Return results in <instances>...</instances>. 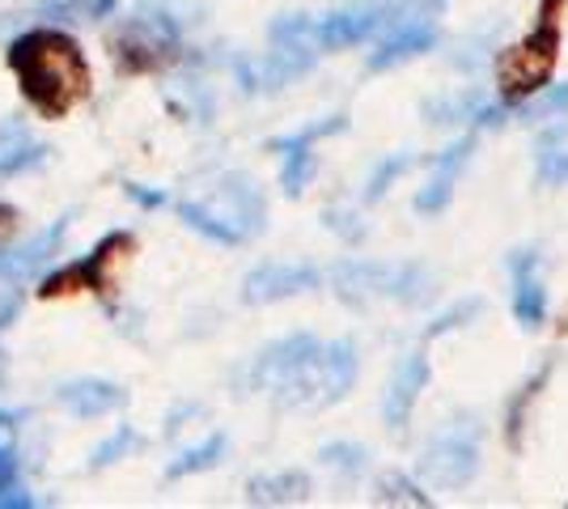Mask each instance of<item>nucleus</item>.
Masks as SVG:
<instances>
[{
    "label": "nucleus",
    "instance_id": "1",
    "mask_svg": "<svg viewBox=\"0 0 568 509\" xmlns=\"http://www.w3.org/2000/svg\"><path fill=\"white\" fill-rule=\"evenodd\" d=\"M4 60H9V73L18 77L22 98L43 120H64L94 90L85 51L60 26H34L18 34Z\"/></svg>",
    "mask_w": 568,
    "mask_h": 509
},
{
    "label": "nucleus",
    "instance_id": "2",
    "mask_svg": "<svg viewBox=\"0 0 568 509\" xmlns=\"http://www.w3.org/2000/svg\"><path fill=\"white\" fill-rule=\"evenodd\" d=\"M565 9L568 0H539L535 26L521 34L514 48L500 51L497 60V90L500 102H521L526 94L544 90L556 77L560 39H565Z\"/></svg>",
    "mask_w": 568,
    "mask_h": 509
},
{
    "label": "nucleus",
    "instance_id": "3",
    "mask_svg": "<svg viewBox=\"0 0 568 509\" xmlns=\"http://www.w3.org/2000/svg\"><path fill=\"white\" fill-rule=\"evenodd\" d=\"M361 378V348L353 336L323 339V348L310 357L284 387L272 390V404L284 413H323L344 404Z\"/></svg>",
    "mask_w": 568,
    "mask_h": 509
},
{
    "label": "nucleus",
    "instance_id": "4",
    "mask_svg": "<svg viewBox=\"0 0 568 509\" xmlns=\"http://www.w3.org/2000/svg\"><path fill=\"white\" fill-rule=\"evenodd\" d=\"M119 77H153L166 73L183 60V26L170 9L141 4L128 22H119L106 39Z\"/></svg>",
    "mask_w": 568,
    "mask_h": 509
},
{
    "label": "nucleus",
    "instance_id": "5",
    "mask_svg": "<svg viewBox=\"0 0 568 509\" xmlns=\"http://www.w3.org/2000/svg\"><path fill=\"white\" fill-rule=\"evenodd\" d=\"M332 289L353 302H399V306H420L433 293V272L412 259H339L327 272Z\"/></svg>",
    "mask_w": 568,
    "mask_h": 509
},
{
    "label": "nucleus",
    "instance_id": "6",
    "mask_svg": "<svg viewBox=\"0 0 568 509\" xmlns=\"http://www.w3.org/2000/svg\"><path fill=\"white\" fill-rule=\"evenodd\" d=\"M479 462H484V425L471 413H463L425 441L416 476L433 488H467L479 476Z\"/></svg>",
    "mask_w": 568,
    "mask_h": 509
},
{
    "label": "nucleus",
    "instance_id": "7",
    "mask_svg": "<svg viewBox=\"0 0 568 509\" xmlns=\"http://www.w3.org/2000/svg\"><path fill=\"white\" fill-rule=\"evenodd\" d=\"M132 255H136V234L111 230L90 255H81L77 264H64V267H55V272H48V276L39 281L34 297H39V302H60V297H77V293H98V297H102V293L115 289L119 264H128Z\"/></svg>",
    "mask_w": 568,
    "mask_h": 509
},
{
    "label": "nucleus",
    "instance_id": "8",
    "mask_svg": "<svg viewBox=\"0 0 568 509\" xmlns=\"http://www.w3.org/2000/svg\"><path fill=\"white\" fill-rule=\"evenodd\" d=\"M318 348H323V339L314 336V332H288V336L272 339V344H263L251 362L234 369V390L237 395H272V390L284 387Z\"/></svg>",
    "mask_w": 568,
    "mask_h": 509
},
{
    "label": "nucleus",
    "instance_id": "9",
    "mask_svg": "<svg viewBox=\"0 0 568 509\" xmlns=\"http://www.w3.org/2000/svg\"><path fill=\"white\" fill-rule=\"evenodd\" d=\"M390 26V0H353V4H339L332 13H318L310 26V43L323 51H348L365 48L386 34Z\"/></svg>",
    "mask_w": 568,
    "mask_h": 509
},
{
    "label": "nucleus",
    "instance_id": "10",
    "mask_svg": "<svg viewBox=\"0 0 568 509\" xmlns=\"http://www.w3.org/2000/svg\"><path fill=\"white\" fill-rule=\"evenodd\" d=\"M318 64V51L302 48V43H272V51L263 55H242L234 60V77L242 85V94H276L284 85L302 81Z\"/></svg>",
    "mask_w": 568,
    "mask_h": 509
},
{
    "label": "nucleus",
    "instance_id": "11",
    "mask_svg": "<svg viewBox=\"0 0 568 509\" xmlns=\"http://www.w3.org/2000/svg\"><path fill=\"white\" fill-rule=\"evenodd\" d=\"M344 128H348L344 115H327L323 123H310V128H297V132H288V136L267 141L272 153H281V187L288 200H302L310 187V179H314V170H318L314 145L335 136V132H344Z\"/></svg>",
    "mask_w": 568,
    "mask_h": 509
},
{
    "label": "nucleus",
    "instance_id": "12",
    "mask_svg": "<svg viewBox=\"0 0 568 509\" xmlns=\"http://www.w3.org/2000/svg\"><path fill=\"white\" fill-rule=\"evenodd\" d=\"M327 285V272H318L314 264H260L246 272L242 281V302L246 306H272V302H288Z\"/></svg>",
    "mask_w": 568,
    "mask_h": 509
},
{
    "label": "nucleus",
    "instance_id": "13",
    "mask_svg": "<svg viewBox=\"0 0 568 509\" xmlns=\"http://www.w3.org/2000/svg\"><path fill=\"white\" fill-rule=\"evenodd\" d=\"M539 246H518L509 251V315L521 332H539L547 323V289L539 276Z\"/></svg>",
    "mask_w": 568,
    "mask_h": 509
},
{
    "label": "nucleus",
    "instance_id": "14",
    "mask_svg": "<svg viewBox=\"0 0 568 509\" xmlns=\"http://www.w3.org/2000/svg\"><path fill=\"white\" fill-rule=\"evenodd\" d=\"M428 378H433V362H428L425 348L403 353V362L395 365L390 383L382 390V420H386L390 434H403V429L412 425V413H416V404H420V395H425Z\"/></svg>",
    "mask_w": 568,
    "mask_h": 509
},
{
    "label": "nucleus",
    "instance_id": "15",
    "mask_svg": "<svg viewBox=\"0 0 568 509\" xmlns=\"http://www.w3.org/2000/svg\"><path fill=\"white\" fill-rule=\"evenodd\" d=\"M64 234H69V217L51 221L48 230H39L34 238H26L18 246H0V285L22 289L34 276H43L55 264V255L64 246Z\"/></svg>",
    "mask_w": 568,
    "mask_h": 509
},
{
    "label": "nucleus",
    "instance_id": "16",
    "mask_svg": "<svg viewBox=\"0 0 568 509\" xmlns=\"http://www.w3.org/2000/svg\"><path fill=\"white\" fill-rule=\"evenodd\" d=\"M475 145H479V136L467 132V136H458L454 145H446L437 157H433V174H428L425 187H420L416 200H412V208H416L420 217H442V213H446V204H450V195H454V187H458V179H463V170L471 166Z\"/></svg>",
    "mask_w": 568,
    "mask_h": 509
},
{
    "label": "nucleus",
    "instance_id": "17",
    "mask_svg": "<svg viewBox=\"0 0 568 509\" xmlns=\"http://www.w3.org/2000/svg\"><path fill=\"white\" fill-rule=\"evenodd\" d=\"M204 204H209V200H204ZM213 208L230 221L234 230H242V238H255V234H263V225H267V195H263L260 183H255L251 174H242V170L216 179Z\"/></svg>",
    "mask_w": 568,
    "mask_h": 509
},
{
    "label": "nucleus",
    "instance_id": "18",
    "mask_svg": "<svg viewBox=\"0 0 568 509\" xmlns=\"http://www.w3.org/2000/svg\"><path fill=\"white\" fill-rule=\"evenodd\" d=\"M442 39V26L437 22H412L399 30H386L382 39H374V55H369V73H390L416 55H428Z\"/></svg>",
    "mask_w": 568,
    "mask_h": 509
},
{
    "label": "nucleus",
    "instance_id": "19",
    "mask_svg": "<svg viewBox=\"0 0 568 509\" xmlns=\"http://www.w3.org/2000/svg\"><path fill=\"white\" fill-rule=\"evenodd\" d=\"M55 404L69 408L77 420H102V416H115L128 404V390L106 378H72L55 390Z\"/></svg>",
    "mask_w": 568,
    "mask_h": 509
},
{
    "label": "nucleus",
    "instance_id": "20",
    "mask_svg": "<svg viewBox=\"0 0 568 509\" xmlns=\"http://www.w3.org/2000/svg\"><path fill=\"white\" fill-rule=\"evenodd\" d=\"M310 476L302 467H284V471H263L246 480V501L251 506H302L310 501Z\"/></svg>",
    "mask_w": 568,
    "mask_h": 509
},
{
    "label": "nucleus",
    "instance_id": "21",
    "mask_svg": "<svg viewBox=\"0 0 568 509\" xmlns=\"http://www.w3.org/2000/svg\"><path fill=\"white\" fill-rule=\"evenodd\" d=\"M551 374H556V357H547V362L535 365V374H530V378L509 395V404H505V446H509L514 455L521 450V434H526L530 408L544 399V387L551 383Z\"/></svg>",
    "mask_w": 568,
    "mask_h": 509
},
{
    "label": "nucleus",
    "instance_id": "22",
    "mask_svg": "<svg viewBox=\"0 0 568 509\" xmlns=\"http://www.w3.org/2000/svg\"><path fill=\"white\" fill-rule=\"evenodd\" d=\"M43 162H48V145H39L26 132V123H0V179H18L26 170L43 166Z\"/></svg>",
    "mask_w": 568,
    "mask_h": 509
},
{
    "label": "nucleus",
    "instance_id": "23",
    "mask_svg": "<svg viewBox=\"0 0 568 509\" xmlns=\"http://www.w3.org/2000/svg\"><path fill=\"white\" fill-rule=\"evenodd\" d=\"M565 136H568V115L560 120V128L551 123L544 136H539V145H535V183L539 187H568Z\"/></svg>",
    "mask_w": 568,
    "mask_h": 509
},
{
    "label": "nucleus",
    "instance_id": "24",
    "mask_svg": "<svg viewBox=\"0 0 568 509\" xmlns=\"http://www.w3.org/2000/svg\"><path fill=\"white\" fill-rule=\"evenodd\" d=\"M179 221H183L187 230H195L200 238H209V243H216V246H242L246 243V238H242V230H234V225L221 217L213 204H204V200H179Z\"/></svg>",
    "mask_w": 568,
    "mask_h": 509
},
{
    "label": "nucleus",
    "instance_id": "25",
    "mask_svg": "<svg viewBox=\"0 0 568 509\" xmlns=\"http://www.w3.org/2000/svg\"><path fill=\"white\" fill-rule=\"evenodd\" d=\"M560 115H568V81H560V85L547 81L544 90L526 94L521 102H509V120L518 123H544L560 120Z\"/></svg>",
    "mask_w": 568,
    "mask_h": 509
},
{
    "label": "nucleus",
    "instance_id": "26",
    "mask_svg": "<svg viewBox=\"0 0 568 509\" xmlns=\"http://www.w3.org/2000/svg\"><path fill=\"white\" fill-rule=\"evenodd\" d=\"M225 450H230V437L216 429V434H209L200 446H191V450H183L179 459L166 462V480H187V476L209 471V467H216V462L225 459Z\"/></svg>",
    "mask_w": 568,
    "mask_h": 509
},
{
    "label": "nucleus",
    "instance_id": "27",
    "mask_svg": "<svg viewBox=\"0 0 568 509\" xmlns=\"http://www.w3.org/2000/svg\"><path fill=\"white\" fill-rule=\"evenodd\" d=\"M374 501L378 506H433V492H425L420 476H407V471H382L378 485H374Z\"/></svg>",
    "mask_w": 568,
    "mask_h": 509
},
{
    "label": "nucleus",
    "instance_id": "28",
    "mask_svg": "<svg viewBox=\"0 0 568 509\" xmlns=\"http://www.w3.org/2000/svg\"><path fill=\"white\" fill-rule=\"evenodd\" d=\"M484 94L479 90H450V94H437L425 102V115L433 128H454V123H471L479 111Z\"/></svg>",
    "mask_w": 568,
    "mask_h": 509
},
{
    "label": "nucleus",
    "instance_id": "29",
    "mask_svg": "<svg viewBox=\"0 0 568 509\" xmlns=\"http://www.w3.org/2000/svg\"><path fill=\"white\" fill-rule=\"evenodd\" d=\"M318 462L339 471L344 480H356V476L369 471V450H365L361 441H327V446L318 450Z\"/></svg>",
    "mask_w": 568,
    "mask_h": 509
},
{
    "label": "nucleus",
    "instance_id": "30",
    "mask_svg": "<svg viewBox=\"0 0 568 509\" xmlns=\"http://www.w3.org/2000/svg\"><path fill=\"white\" fill-rule=\"evenodd\" d=\"M416 162H420V157H416L412 149H403V153H390V157H382L378 166H374V174H369V183H365V200H369V204H378L382 195L390 192V187H395V183H399L403 174L416 166Z\"/></svg>",
    "mask_w": 568,
    "mask_h": 509
},
{
    "label": "nucleus",
    "instance_id": "31",
    "mask_svg": "<svg viewBox=\"0 0 568 509\" xmlns=\"http://www.w3.org/2000/svg\"><path fill=\"white\" fill-rule=\"evenodd\" d=\"M479 315H484V302H479V297H458L454 306H446L442 315H437L433 323H428L425 336H420V339L428 344V339L446 336V332H458V327H471V323H475Z\"/></svg>",
    "mask_w": 568,
    "mask_h": 509
},
{
    "label": "nucleus",
    "instance_id": "32",
    "mask_svg": "<svg viewBox=\"0 0 568 509\" xmlns=\"http://www.w3.org/2000/svg\"><path fill=\"white\" fill-rule=\"evenodd\" d=\"M128 450H141V434H136V429H128V425H119L115 434L106 437V441L94 450L90 467H94V471H98V467H111V462H119Z\"/></svg>",
    "mask_w": 568,
    "mask_h": 509
},
{
    "label": "nucleus",
    "instance_id": "33",
    "mask_svg": "<svg viewBox=\"0 0 568 509\" xmlns=\"http://www.w3.org/2000/svg\"><path fill=\"white\" fill-rule=\"evenodd\" d=\"M323 225L332 230L335 238H344V243L353 246V243H365V221H361V213H353V208H327L323 213Z\"/></svg>",
    "mask_w": 568,
    "mask_h": 509
},
{
    "label": "nucleus",
    "instance_id": "34",
    "mask_svg": "<svg viewBox=\"0 0 568 509\" xmlns=\"http://www.w3.org/2000/svg\"><path fill=\"white\" fill-rule=\"evenodd\" d=\"M94 0H39V18L48 22H90Z\"/></svg>",
    "mask_w": 568,
    "mask_h": 509
},
{
    "label": "nucleus",
    "instance_id": "35",
    "mask_svg": "<svg viewBox=\"0 0 568 509\" xmlns=\"http://www.w3.org/2000/svg\"><path fill=\"white\" fill-rule=\"evenodd\" d=\"M18 230H22V213L9 204V200H0V246H9L18 238Z\"/></svg>",
    "mask_w": 568,
    "mask_h": 509
},
{
    "label": "nucleus",
    "instance_id": "36",
    "mask_svg": "<svg viewBox=\"0 0 568 509\" xmlns=\"http://www.w3.org/2000/svg\"><path fill=\"white\" fill-rule=\"evenodd\" d=\"M18 311H22V293L13 289V285H4V289H0V332L18 318Z\"/></svg>",
    "mask_w": 568,
    "mask_h": 509
},
{
    "label": "nucleus",
    "instance_id": "37",
    "mask_svg": "<svg viewBox=\"0 0 568 509\" xmlns=\"http://www.w3.org/2000/svg\"><path fill=\"white\" fill-rule=\"evenodd\" d=\"M128 200H136L141 208H162V204H166V195L144 187V183H128Z\"/></svg>",
    "mask_w": 568,
    "mask_h": 509
},
{
    "label": "nucleus",
    "instance_id": "38",
    "mask_svg": "<svg viewBox=\"0 0 568 509\" xmlns=\"http://www.w3.org/2000/svg\"><path fill=\"white\" fill-rule=\"evenodd\" d=\"M13 446H18V416L0 413V455H13Z\"/></svg>",
    "mask_w": 568,
    "mask_h": 509
},
{
    "label": "nucleus",
    "instance_id": "39",
    "mask_svg": "<svg viewBox=\"0 0 568 509\" xmlns=\"http://www.w3.org/2000/svg\"><path fill=\"white\" fill-rule=\"evenodd\" d=\"M560 327H565V332H568V315H565V323H560Z\"/></svg>",
    "mask_w": 568,
    "mask_h": 509
}]
</instances>
